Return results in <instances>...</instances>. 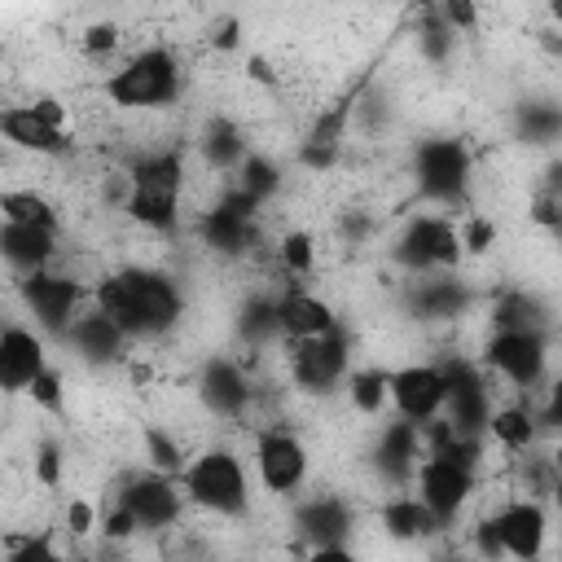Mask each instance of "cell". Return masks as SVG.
Returning a JSON list of instances; mask_svg holds the SVG:
<instances>
[{
    "mask_svg": "<svg viewBox=\"0 0 562 562\" xmlns=\"http://www.w3.org/2000/svg\"><path fill=\"white\" fill-rule=\"evenodd\" d=\"M97 312L123 338H154L180 321V290L171 277L149 268H123L97 285Z\"/></svg>",
    "mask_w": 562,
    "mask_h": 562,
    "instance_id": "cell-1",
    "label": "cell"
},
{
    "mask_svg": "<svg viewBox=\"0 0 562 562\" xmlns=\"http://www.w3.org/2000/svg\"><path fill=\"white\" fill-rule=\"evenodd\" d=\"M48 369L44 364V342L31 329H0V391H26L31 378Z\"/></svg>",
    "mask_w": 562,
    "mask_h": 562,
    "instance_id": "cell-14",
    "label": "cell"
},
{
    "mask_svg": "<svg viewBox=\"0 0 562 562\" xmlns=\"http://www.w3.org/2000/svg\"><path fill=\"white\" fill-rule=\"evenodd\" d=\"M237 329H241V338H246V342H255V347L272 342V338L281 334V321H277V299H246Z\"/></svg>",
    "mask_w": 562,
    "mask_h": 562,
    "instance_id": "cell-32",
    "label": "cell"
},
{
    "mask_svg": "<svg viewBox=\"0 0 562 562\" xmlns=\"http://www.w3.org/2000/svg\"><path fill=\"white\" fill-rule=\"evenodd\" d=\"M386 369H356L351 373V404L364 413V417H373V413H382V404H386Z\"/></svg>",
    "mask_w": 562,
    "mask_h": 562,
    "instance_id": "cell-33",
    "label": "cell"
},
{
    "mask_svg": "<svg viewBox=\"0 0 562 562\" xmlns=\"http://www.w3.org/2000/svg\"><path fill=\"white\" fill-rule=\"evenodd\" d=\"M0 132L18 145V149H35V154H66L70 149V136L53 123H44L31 105H13L0 114Z\"/></svg>",
    "mask_w": 562,
    "mask_h": 562,
    "instance_id": "cell-17",
    "label": "cell"
},
{
    "mask_svg": "<svg viewBox=\"0 0 562 562\" xmlns=\"http://www.w3.org/2000/svg\"><path fill=\"white\" fill-rule=\"evenodd\" d=\"M470 184V154L461 140H426L417 145V189L435 202H457Z\"/></svg>",
    "mask_w": 562,
    "mask_h": 562,
    "instance_id": "cell-4",
    "label": "cell"
},
{
    "mask_svg": "<svg viewBox=\"0 0 562 562\" xmlns=\"http://www.w3.org/2000/svg\"><path fill=\"white\" fill-rule=\"evenodd\" d=\"M465 303H470V294H465V285L452 281V277L426 281V285L413 290V312H422L426 321H457V316L465 312Z\"/></svg>",
    "mask_w": 562,
    "mask_h": 562,
    "instance_id": "cell-24",
    "label": "cell"
},
{
    "mask_svg": "<svg viewBox=\"0 0 562 562\" xmlns=\"http://www.w3.org/2000/svg\"><path fill=\"white\" fill-rule=\"evenodd\" d=\"M4 562H61V553L53 549L48 536H26V540L13 544V553Z\"/></svg>",
    "mask_w": 562,
    "mask_h": 562,
    "instance_id": "cell-37",
    "label": "cell"
},
{
    "mask_svg": "<svg viewBox=\"0 0 562 562\" xmlns=\"http://www.w3.org/2000/svg\"><path fill=\"white\" fill-rule=\"evenodd\" d=\"M395 259L408 268V272H426V268H448L461 259V241H457V228L439 215H422L404 228L400 246H395Z\"/></svg>",
    "mask_w": 562,
    "mask_h": 562,
    "instance_id": "cell-5",
    "label": "cell"
},
{
    "mask_svg": "<svg viewBox=\"0 0 562 562\" xmlns=\"http://www.w3.org/2000/svg\"><path fill=\"white\" fill-rule=\"evenodd\" d=\"M18 294H22V303L40 316V325L44 329H53V334H66L70 329V312H75V303H79V285L70 281V277H57V272H26L22 281H18Z\"/></svg>",
    "mask_w": 562,
    "mask_h": 562,
    "instance_id": "cell-9",
    "label": "cell"
},
{
    "mask_svg": "<svg viewBox=\"0 0 562 562\" xmlns=\"http://www.w3.org/2000/svg\"><path fill=\"white\" fill-rule=\"evenodd\" d=\"M281 263L294 272V277H307L316 268V246L307 233H285L281 237Z\"/></svg>",
    "mask_w": 562,
    "mask_h": 562,
    "instance_id": "cell-35",
    "label": "cell"
},
{
    "mask_svg": "<svg viewBox=\"0 0 562 562\" xmlns=\"http://www.w3.org/2000/svg\"><path fill=\"white\" fill-rule=\"evenodd\" d=\"M233 44H237V22H224L215 35V48H233Z\"/></svg>",
    "mask_w": 562,
    "mask_h": 562,
    "instance_id": "cell-48",
    "label": "cell"
},
{
    "mask_svg": "<svg viewBox=\"0 0 562 562\" xmlns=\"http://www.w3.org/2000/svg\"><path fill=\"white\" fill-rule=\"evenodd\" d=\"M0 255L22 268V272H40L53 259V233L48 228H31V224H0Z\"/></svg>",
    "mask_w": 562,
    "mask_h": 562,
    "instance_id": "cell-21",
    "label": "cell"
},
{
    "mask_svg": "<svg viewBox=\"0 0 562 562\" xmlns=\"http://www.w3.org/2000/svg\"><path fill=\"white\" fill-rule=\"evenodd\" d=\"M202 158H206L211 167H241V158H246V140H241L237 123H228V119H211V123H206V136H202Z\"/></svg>",
    "mask_w": 562,
    "mask_h": 562,
    "instance_id": "cell-27",
    "label": "cell"
},
{
    "mask_svg": "<svg viewBox=\"0 0 562 562\" xmlns=\"http://www.w3.org/2000/svg\"><path fill=\"white\" fill-rule=\"evenodd\" d=\"M417 457H422V426H413V422H404V417L391 422V426L382 430L378 448H373V461H378V470H382L386 479L413 474Z\"/></svg>",
    "mask_w": 562,
    "mask_h": 562,
    "instance_id": "cell-20",
    "label": "cell"
},
{
    "mask_svg": "<svg viewBox=\"0 0 562 562\" xmlns=\"http://www.w3.org/2000/svg\"><path fill=\"white\" fill-rule=\"evenodd\" d=\"M184 180V162L176 149H158V154H140L132 162V189H149V193H171Z\"/></svg>",
    "mask_w": 562,
    "mask_h": 562,
    "instance_id": "cell-23",
    "label": "cell"
},
{
    "mask_svg": "<svg viewBox=\"0 0 562 562\" xmlns=\"http://www.w3.org/2000/svg\"><path fill=\"white\" fill-rule=\"evenodd\" d=\"M246 66H250V79H259V83H272V70H268V61H263V57H250Z\"/></svg>",
    "mask_w": 562,
    "mask_h": 562,
    "instance_id": "cell-49",
    "label": "cell"
},
{
    "mask_svg": "<svg viewBox=\"0 0 562 562\" xmlns=\"http://www.w3.org/2000/svg\"><path fill=\"white\" fill-rule=\"evenodd\" d=\"M356 527V514L347 509V501L338 496H316L299 509V531L312 540V549H329V544H347Z\"/></svg>",
    "mask_w": 562,
    "mask_h": 562,
    "instance_id": "cell-16",
    "label": "cell"
},
{
    "mask_svg": "<svg viewBox=\"0 0 562 562\" xmlns=\"http://www.w3.org/2000/svg\"><path fill=\"white\" fill-rule=\"evenodd\" d=\"M531 220H536V224H544V228H558V193H544V198H536V206H531Z\"/></svg>",
    "mask_w": 562,
    "mask_h": 562,
    "instance_id": "cell-46",
    "label": "cell"
},
{
    "mask_svg": "<svg viewBox=\"0 0 562 562\" xmlns=\"http://www.w3.org/2000/svg\"><path fill=\"white\" fill-rule=\"evenodd\" d=\"M474 544H479V553H483L487 562H496V558L505 553V549H501V536H496V518H483V522H479Z\"/></svg>",
    "mask_w": 562,
    "mask_h": 562,
    "instance_id": "cell-42",
    "label": "cell"
},
{
    "mask_svg": "<svg viewBox=\"0 0 562 562\" xmlns=\"http://www.w3.org/2000/svg\"><path fill=\"white\" fill-rule=\"evenodd\" d=\"M26 395H31L40 408H53V413H61V378H57L53 369H40V373L31 378V386H26Z\"/></svg>",
    "mask_w": 562,
    "mask_h": 562,
    "instance_id": "cell-36",
    "label": "cell"
},
{
    "mask_svg": "<svg viewBox=\"0 0 562 562\" xmlns=\"http://www.w3.org/2000/svg\"><path fill=\"white\" fill-rule=\"evenodd\" d=\"M176 92H180V66L167 48H145L123 70H114L105 79V97L127 110L167 105V101H176Z\"/></svg>",
    "mask_w": 562,
    "mask_h": 562,
    "instance_id": "cell-2",
    "label": "cell"
},
{
    "mask_svg": "<svg viewBox=\"0 0 562 562\" xmlns=\"http://www.w3.org/2000/svg\"><path fill=\"white\" fill-rule=\"evenodd\" d=\"M202 404L211 408V413H220V417H241L246 413V404H250V382H246V373L233 364V360H211L206 369H202Z\"/></svg>",
    "mask_w": 562,
    "mask_h": 562,
    "instance_id": "cell-15",
    "label": "cell"
},
{
    "mask_svg": "<svg viewBox=\"0 0 562 562\" xmlns=\"http://www.w3.org/2000/svg\"><path fill=\"white\" fill-rule=\"evenodd\" d=\"M123 206H127V215H132L136 224H149V228H171V224H176V198H171V193L127 189Z\"/></svg>",
    "mask_w": 562,
    "mask_h": 562,
    "instance_id": "cell-30",
    "label": "cell"
},
{
    "mask_svg": "<svg viewBox=\"0 0 562 562\" xmlns=\"http://www.w3.org/2000/svg\"><path fill=\"white\" fill-rule=\"evenodd\" d=\"M527 136L531 140H553L558 136V110L553 105H527Z\"/></svg>",
    "mask_w": 562,
    "mask_h": 562,
    "instance_id": "cell-38",
    "label": "cell"
},
{
    "mask_svg": "<svg viewBox=\"0 0 562 562\" xmlns=\"http://www.w3.org/2000/svg\"><path fill=\"white\" fill-rule=\"evenodd\" d=\"M66 338H70L75 351H79L83 360H92V364H105V360H114V356L123 351V334H119L101 312L75 316L70 329H66Z\"/></svg>",
    "mask_w": 562,
    "mask_h": 562,
    "instance_id": "cell-22",
    "label": "cell"
},
{
    "mask_svg": "<svg viewBox=\"0 0 562 562\" xmlns=\"http://www.w3.org/2000/svg\"><path fill=\"white\" fill-rule=\"evenodd\" d=\"M492 325L496 334H540V303L527 294H505L492 307Z\"/></svg>",
    "mask_w": 562,
    "mask_h": 562,
    "instance_id": "cell-28",
    "label": "cell"
},
{
    "mask_svg": "<svg viewBox=\"0 0 562 562\" xmlns=\"http://www.w3.org/2000/svg\"><path fill=\"white\" fill-rule=\"evenodd\" d=\"M382 527H386V536H395V540H426L430 531H439V518H435L422 501L395 496V501L382 505Z\"/></svg>",
    "mask_w": 562,
    "mask_h": 562,
    "instance_id": "cell-25",
    "label": "cell"
},
{
    "mask_svg": "<svg viewBox=\"0 0 562 562\" xmlns=\"http://www.w3.org/2000/svg\"><path fill=\"white\" fill-rule=\"evenodd\" d=\"M0 215L9 224H31V228H57V211L48 198L31 193V189H13V193H0Z\"/></svg>",
    "mask_w": 562,
    "mask_h": 562,
    "instance_id": "cell-26",
    "label": "cell"
},
{
    "mask_svg": "<svg viewBox=\"0 0 562 562\" xmlns=\"http://www.w3.org/2000/svg\"><path fill=\"white\" fill-rule=\"evenodd\" d=\"M487 364L514 386H536L544 373V334H492Z\"/></svg>",
    "mask_w": 562,
    "mask_h": 562,
    "instance_id": "cell-12",
    "label": "cell"
},
{
    "mask_svg": "<svg viewBox=\"0 0 562 562\" xmlns=\"http://www.w3.org/2000/svg\"><path fill=\"white\" fill-rule=\"evenodd\" d=\"M417 501L439 518V527L448 522V518H457V509L470 501V492H474V470H461V465H452V461H443V457H426L422 461V470H417Z\"/></svg>",
    "mask_w": 562,
    "mask_h": 562,
    "instance_id": "cell-8",
    "label": "cell"
},
{
    "mask_svg": "<svg viewBox=\"0 0 562 562\" xmlns=\"http://www.w3.org/2000/svg\"><path fill=\"white\" fill-rule=\"evenodd\" d=\"M114 44H119V26L114 22H97V26L83 31V48L88 53H110Z\"/></svg>",
    "mask_w": 562,
    "mask_h": 562,
    "instance_id": "cell-40",
    "label": "cell"
},
{
    "mask_svg": "<svg viewBox=\"0 0 562 562\" xmlns=\"http://www.w3.org/2000/svg\"><path fill=\"white\" fill-rule=\"evenodd\" d=\"M145 452H149V461H154L162 474H180V470H184V448H180L167 430H158V426L145 430Z\"/></svg>",
    "mask_w": 562,
    "mask_h": 562,
    "instance_id": "cell-34",
    "label": "cell"
},
{
    "mask_svg": "<svg viewBox=\"0 0 562 562\" xmlns=\"http://www.w3.org/2000/svg\"><path fill=\"white\" fill-rule=\"evenodd\" d=\"M119 505L132 514V522L140 531H162L180 518V492L162 479V474H145V479H132L123 492H119Z\"/></svg>",
    "mask_w": 562,
    "mask_h": 562,
    "instance_id": "cell-11",
    "label": "cell"
},
{
    "mask_svg": "<svg viewBox=\"0 0 562 562\" xmlns=\"http://www.w3.org/2000/svg\"><path fill=\"white\" fill-rule=\"evenodd\" d=\"M277 184H281V171L268 162V158H259V154H246L241 158V167H237V193H246L255 206L259 202H268L272 193H277Z\"/></svg>",
    "mask_w": 562,
    "mask_h": 562,
    "instance_id": "cell-29",
    "label": "cell"
},
{
    "mask_svg": "<svg viewBox=\"0 0 562 562\" xmlns=\"http://www.w3.org/2000/svg\"><path fill=\"white\" fill-rule=\"evenodd\" d=\"M180 483H184L189 501L211 509V514H241L246 509V474L228 448L202 452L193 465L180 470Z\"/></svg>",
    "mask_w": 562,
    "mask_h": 562,
    "instance_id": "cell-3",
    "label": "cell"
},
{
    "mask_svg": "<svg viewBox=\"0 0 562 562\" xmlns=\"http://www.w3.org/2000/svg\"><path fill=\"white\" fill-rule=\"evenodd\" d=\"M439 18L448 22V31H457V26H474L479 9H474L470 0H452V4H443V13H439Z\"/></svg>",
    "mask_w": 562,
    "mask_h": 562,
    "instance_id": "cell-43",
    "label": "cell"
},
{
    "mask_svg": "<svg viewBox=\"0 0 562 562\" xmlns=\"http://www.w3.org/2000/svg\"><path fill=\"white\" fill-rule=\"evenodd\" d=\"M255 465H259V479L268 492H294L307 474V448L290 430L268 426L255 439Z\"/></svg>",
    "mask_w": 562,
    "mask_h": 562,
    "instance_id": "cell-6",
    "label": "cell"
},
{
    "mask_svg": "<svg viewBox=\"0 0 562 562\" xmlns=\"http://www.w3.org/2000/svg\"><path fill=\"white\" fill-rule=\"evenodd\" d=\"M277 321H281V334H290V338H316V334L338 329L334 307L303 290H290L285 299H277Z\"/></svg>",
    "mask_w": 562,
    "mask_h": 562,
    "instance_id": "cell-18",
    "label": "cell"
},
{
    "mask_svg": "<svg viewBox=\"0 0 562 562\" xmlns=\"http://www.w3.org/2000/svg\"><path fill=\"white\" fill-rule=\"evenodd\" d=\"M35 474H40V483L57 487V479H61V452H57L53 443L40 448V457H35Z\"/></svg>",
    "mask_w": 562,
    "mask_h": 562,
    "instance_id": "cell-41",
    "label": "cell"
},
{
    "mask_svg": "<svg viewBox=\"0 0 562 562\" xmlns=\"http://www.w3.org/2000/svg\"><path fill=\"white\" fill-rule=\"evenodd\" d=\"M435 562H461V558H435Z\"/></svg>",
    "mask_w": 562,
    "mask_h": 562,
    "instance_id": "cell-50",
    "label": "cell"
},
{
    "mask_svg": "<svg viewBox=\"0 0 562 562\" xmlns=\"http://www.w3.org/2000/svg\"><path fill=\"white\" fill-rule=\"evenodd\" d=\"M496 518V536H501V549L509 553V558H518V562H536L540 558V549H544V509L536 505V501H514V505H505L501 514H492Z\"/></svg>",
    "mask_w": 562,
    "mask_h": 562,
    "instance_id": "cell-13",
    "label": "cell"
},
{
    "mask_svg": "<svg viewBox=\"0 0 562 562\" xmlns=\"http://www.w3.org/2000/svg\"><path fill=\"white\" fill-rule=\"evenodd\" d=\"M66 527H70L75 536H88V531H92V505H88V501H70V505H66Z\"/></svg>",
    "mask_w": 562,
    "mask_h": 562,
    "instance_id": "cell-44",
    "label": "cell"
},
{
    "mask_svg": "<svg viewBox=\"0 0 562 562\" xmlns=\"http://www.w3.org/2000/svg\"><path fill=\"white\" fill-rule=\"evenodd\" d=\"M307 562H360L347 544H329V549H312V558Z\"/></svg>",
    "mask_w": 562,
    "mask_h": 562,
    "instance_id": "cell-47",
    "label": "cell"
},
{
    "mask_svg": "<svg viewBox=\"0 0 562 562\" xmlns=\"http://www.w3.org/2000/svg\"><path fill=\"white\" fill-rule=\"evenodd\" d=\"M290 369L294 382L307 391H329L342 373H347V338L338 329L316 334V338H299L290 351Z\"/></svg>",
    "mask_w": 562,
    "mask_h": 562,
    "instance_id": "cell-7",
    "label": "cell"
},
{
    "mask_svg": "<svg viewBox=\"0 0 562 562\" xmlns=\"http://www.w3.org/2000/svg\"><path fill=\"white\" fill-rule=\"evenodd\" d=\"M132 531H136V522H132V514H127L123 505H114V509L105 514V536H110V540H127Z\"/></svg>",
    "mask_w": 562,
    "mask_h": 562,
    "instance_id": "cell-45",
    "label": "cell"
},
{
    "mask_svg": "<svg viewBox=\"0 0 562 562\" xmlns=\"http://www.w3.org/2000/svg\"><path fill=\"white\" fill-rule=\"evenodd\" d=\"M386 395L395 400L404 422L422 426L443 408V378L435 364H408V369H395L386 378Z\"/></svg>",
    "mask_w": 562,
    "mask_h": 562,
    "instance_id": "cell-10",
    "label": "cell"
},
{
    "mask_svg": "<svg viewBox=\"0 0 562 562\" xmlns=\"http://www.w3.org/2000/svg\"><path fill=\"white\" fill-rule=\"evenodd\" d=\"M487 430L496 435L501 448H531V439H536V417H531L522 404H514V408L492 413V417H487Z\"/></svg>",
    "mask_w": 562,
    "mask_h": 562,
    "instance_id": "cell-31",
    "label": "cell"
},
{
    "mask_svg": "<svg viewBox=\"0 0 562 562\" xmlns=\"http://www.w3.org/2000/svg\"><path fill=\"white\" fill-rule=\"evenodd\" d=\"M457 241L465 246V250H474V255H483L492 241H496V228L487 224V220H470L465 224V233H457Z\"/></svg>",
    "mask_w": 562,
    "mask_h": 562,
    "instance_id": "cell-39",
    "label": "cell"
},
{
    "mask_svg": "<svg viewBox=\"0 0 562 562\" xmlns=\"http://www.w3.org/2000/svg\"><path fill=\"white\" fill-rule=\"evenodd\" d=\"M198 233H202V241H206L215 255H228V259H233V255H246L250 241H255V224H250V215L233 211L228 202L211 206V211L202 215Z\"/></svg>",
    "mask_w": 562,
    "mask_h": 562,
    "instance_id": "cell-19",
    "label": "cell"
}]
</instances>
